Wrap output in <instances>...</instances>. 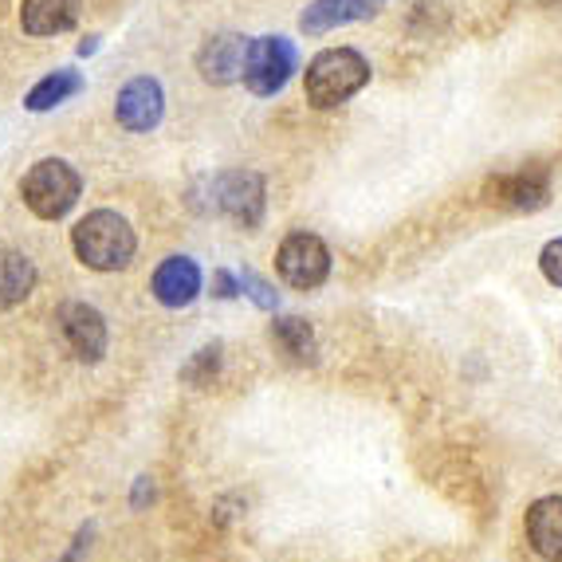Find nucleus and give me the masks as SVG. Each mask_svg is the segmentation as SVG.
I'll return each mask as SVG.
<instances>
[{
	"mask_svg": "<svg viewBox=\"0 0 562 562\" xmlns=\"http://www.w3.org/2000/svg\"><path fill=\"white\" fill-rule=\"evenodd\" d=\"M539 272H543V280L551 283V288L562 291V236H554V240L543 244V252H539Z\"/></svg>",
	"mask_w": 562,
	"mask_h": 562,
	"instance_id": "obj_20",
	"label": "nucleus"
},
{
	"mask_svg": "<svg viewBox=\"0 0 562 562\" xmlns=\"http://www.w3.org/2000/svg\"><path fill=\"white\" fill-rule=\"evenodd\" d=\"M531 551L543 562H562V496H539L524 516Z\"/></svg>",
	"mask_w": 562,
	"mask_h": 562,
	"instance_id": "obj_13",
	"label": "nucleus"
},
{
	"mask_svg": "<svg viewBox=\"0 0 562 562\" xmlns=\"http://www.w3.org/2000/svg\"><path fill=\"white\" fill-rule=\"evenodd\" d=\"M83 193V178L76 173V166L64 158H44L24 173L20 181V198L40 221H64L71 209L79 205Z\"/></svg>",
	"mask_w": 562,
	"mask_h": 562,
	"instance_id": "obj_3",
	"label": "nucleus"
},
{
	"mask_svg": "<svg viewBox=\"0 0 562 562\" xmlns=\"http://www.w3.org/2000/svg\"><path fill=\"white\" fill-rule=\"evenodd\" d=\"M36 263L16 248H0V311H12L36 291Z\"/></svg>",
	"mask_w": 562,
	"mask_h": 562,
	"instance_id": "obj_15",
	"label": "nucleus"
},
{
	"mask_svg": "<svg viewBox=\"0 0 562 562\" xmlns=\"http://www.w3.org/2000/svg\"><path fill=\"white\" fill-rule=\"evenodd\" d=\"M79 91H87V79L79 76L76 67H59V71L44 76L36 87H32L29 94H24V106H29V111H36V114L56 111L59 103H67V99H76Z\"/></svg>",
	"mask_w": 562,
	"mask_h": 562,
	"instance_id": "obj_17",
	"label": "nucleus"
},
{
	"mask_svg": "<svg viewBox=\"0 0 562 562\" xmlns=\"http://www.w3.org/2000/svg\"><path fill=\"white\" fill-rule=\"evenodd\" d=\"M216 366H221V342H213V347H201L198 355L189 358L186 366H181V382L189 385H209L216 374Z\"/></svg>",
	"mask_w": 562,
	"mask_h": 562,
	"instance_id": "obj_18",
	"label": "nucleus"
},
{
	"mask_svg": "<svg viewBox=\"0 0 562 562\" xmlns=\"http://www.w3.org/2000/svg\"><path fill=\"white\" fill-rule=\"evenodd\" d=\"M146 504H154V480H150V476H138V480H134L131 507H134V512H142Z\"/></svg>",
	"mask_w": 562,
	"mask_h": 562,
	"instance_id": "obj_22",
	"label": "nucleus"
},
{
	"mask_svg": "<svg viewBox=\"0 0 562 562\" xmlns=\"http://www.w3.org/2000/svg\"><path fill=\"white\" fill-rule=\"evenodd\" d=\"M366 83H370V59L355 47H327L303 71V91L315 111H335L350 103Z\"/></svg>",
	"mask_w": 562,
	"mask_h": 562,
	"instance_id": "obj_2",
	"label": "nucleus"
},
{
	"mask_svg": "<svg viewBox=\"0 0 562 562\" xmlns=\"http://www.w3.org/2000/svg\"><path fill=\"white\" fill-rule=\"evenodd\" d=\"M71 248L91 272H122V268H131L134 252H138V233L114 209H94L71 228Z\"/></svg>",
	"mask_w": 562,
	"mask_h": 562,
	"instance_id": "obj_1",
	"label": "nucleus"
},
{
	"mask_svg": "<svg viewBox=\"0 0 562 562\" xmlns=\"http://www.w3.org/2000/svg\"><path fill=\"white\" fill-rule=\"evenodd\" d=\"M240 291L260 311H280V291H276L272 283L263 280V276H256L252 268H244V272H240Z\"/></svg>",
	"mask_w": 562,
	"mask_h": 562,
	"instance_id": "obj_19",
	"label": "nucleus"
},
{
	"mask_svg": "<svg viewBox=\"0 0 562 562\" xmlns=\"http://www.w3.org/2000/svg\"><path fill=\"white\" fill-rule=\"evenodd\" d=\"M209 189H213V213L228 216L233 225L252 233L263 221L268 189H263V178L256 169H228V173H216Z\"/></svg>",
	"mask_w": 562,
	"mask_h": 562,
	"instance_id": "obj_6",
	"label": "nucleus"
},
{
	"mask_svg": "<svg viewBox=\"0 0 562 562\" xmlns=\"http://www.w3.org/2000/svg\"><path fill=\"white\" fill-rule=\"evenodd\" d=\"M56 327L64 335L67 350L79 358V362H103L106 347H111V330H106L103 311L91 307L83 300H67L56 311Z\"/></svg>",
	"mask_w": 562,
	"mask_h": 562,
	"instance_id": "obj_7",
	"label": "nucleus"
},
{
	"mask_svg": "<svg viewBox=\"0 0 562 562\" xmlns=\"http://www.w3.org/2000/svg\"><path fill=\"white\" fill-rule=\"evenodd\" d=\"M276 272L295 291L323 288L330 280V248L315 233H288L276 248Z\"/></svg>",
	"mask_w": 562,
	"mask_h": 562,
	"instance_id": "obj_5",
	"label": "nucleus"
},
{
	"mask_svg": "<svg viewBox=\"0 0 562 562\" xmlns=\"http://www.w3.org/2000/svg\"><path fill=\"white\" fill-rule=\"evenodd\" d=\"M484 201L512 209V213H535V209H543L551 201V178L539 166L516 169V173H496V178L484 181Z\"/></svg>",
	"mask_w": 562,
	"mask_h": 562,
	"instance_id": "obj_8",
	"label": "nucleus"
},
{
	"mask_svg": "<svg viewBox=\"0 0 562 562\" xmlns=\"http://www.w3.org/2000/svg\"><path fill=\"white\" fill-rule=\"evenodd\" d=\"M300 71V52L288 36H256L248 44V64H244V87L256 99H272L288 87V79Z\"/></svg>",
	"mask_w": 562,
	"mask_h": 562,
	"instance_id": "obj_4",
	"label": "nucleus"
},
{
	"mask_svg": "<svg viewBox=\"0 0 562 562\" xmlns=\"http://www.w3.org/2000/svg\"><path fill=\"white\" fill-rule=\"evenodd\" d=\"M83 0H24L20 4V29L29 36H59L76 29Z\"/></svg>",
	"mask_w": 562,
	"mask_h": 562,
	"instance_id": "obj_14",
	"label": "nucleus"
},
{
	"mask_svg": "<svg viewBox=\"0 0 562 562\" xmlns=\"http://www.w3.org/2000/svg\"><path fill=\"white\" fill-rule=\"evenodd\" d=\"M385 9V0H311L300 16L303 36H327L335 29H347V24H362V20H374Z\"/></svg>",
	"mask_w": 562,
	"mask_h": 562,
	"instance_id": "obj_12",
	"label": "nucleus"
},
{
	"mask_svg": "<svg viewBox=\"0 0 562 562\" xmlns=\"http://www.w3.org/2000/svg\"><path fill=\"white\" fill-rule=\"evenodd\" d=\"M248 44L252 40L236 36V32H221L209 36L198 52V71L209 87H228L244 79V64H248Z\"/></svg>",
	"mask_w": 562,
	"mask_h": 562,
	"instance_id": "obj_11",
	"label": "nucleus"
},
{
	"mask_svg": "<svg viewBox=\"0 0 562 562\" xmlns=\"http://www.w3.org/2000/svg\"><path fill=\"white\" fill-rule=\"evenodd\" d=\"M201 288H205V276H201V263L193 260V256H166L150 276L154 300L169 311H181V307H189V303H198Z\"/></svg>",
	"mask_w": 562,
	"mask_h": 562,
	"instance_id": "obj_10",
	"label": "nucleus"
},
{
	"mask_svg": "<svg viewBox=\"0 0 562 562\" xmlns=\"http://www.w3.org/2000/svg\"><path fill=\"white\" fill-rule=\"evenodd\" d=\"M161 114H166V91L154 76H134L114 99V119L131 134H150Z\"/></svg>",
	"mask_w": 562,
	"mask_h": 562,
	"instance_id": "obj_9",
	"label": "nucleus"
},
{
	"mask_svg": "<svg viewBox=\"0 0 562 562\" xmlns=\"http://www.w3.org/2000/svg\"><path fill=\"white\" fill-rule=\"evenodd\" d=\"M268 338H272V347L280 350L288 362H295V366L315 362V330H311V323L300 319V315H276L272 327H268Z\"/></svg>",
	"mask_w": 562,
	"mask_h": 562,
	"instance_id": "obj_16",
	"label": "nucleus"
},
{
	"mask_svg": "<svg viewBox=\"0 0 562 562\" xmlns=\"http://www.w3.org/2000/svg\"><path fill=\"white\" fill-rule=\"evenodd\" d=\"M99 52V36H87V44H79V56H94Z\"/></svg>",
	"mask_w": 562,
	"mask_h": 562,
	"instance_id": "obj_23",
	"label": "nucleus"
},
{
	"mask_svg": "<svg viewBox=\"0 0 562 562\" xmlns=\"http://www.w3.org/2000/svg\"><path fill=\"white\" fill-rule=\"evenodd\" d=\"M209 288H213V300H236V295H240V276L216 268L213 280H209Z\"/></svg>",
	"mask_w": 562,
	"mask_h": 562,
	"instance_id": "obj_21",
	"label": "nucleus"
}]
</instances>
